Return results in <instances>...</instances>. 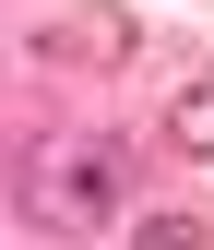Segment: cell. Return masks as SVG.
<instances>
[{"mask_svg":"<svg viewBox=\"0 0 214 250\" xmlns=\"http://www.w3.org/2000/svg\"><path fill=\"white\" fill-rule=\"evenodd\" d=\"M12 191H24V227L107 238V227H131V155L107 131H24L12 143Z\"/></svg>","mask_w":214,"mask_h":250,"instance_id":"1","label":"cell"},{"mask_svg":"<svg viewBox=\"0 0 214 250\" xmlns=\"http://www.w3.org/2000/svg\"><path fill=\"white\" fill-rule=\"evenodd\" d=\"M131 48H143L131 0H59L24 24V60H48V72H131Z\"/></svg>","mask_w":214,"mask_h":250,"instance_id":"2","label":"cell"},{"mask_svg":"<svg viewBox=\"0 0 214 250\" xmlns=\"http://www.w3.org/2000/svg\"><path fill=\"white\" fill-rule=\"evenodd\" d=\"M167 143L191 155V167H214V72H191V83L167 96Z\"/></svg>","mask_w":214,"mask_h":250,"instance_id":"3","label":"cell"},{"mask_svg":"<svg viewBox=\"0 0 214 250\" xmlns=\"http://www.w3.org/2000/svg\"><path fill=\"white\" fill-rule=\"evenodd\" d=\"M131 238H155V250H191V238H214V214H131Z\"/></svg>","mask_w":214,"mask_h":250,"instance_id":"4","label":"cell"}]
</instances>
